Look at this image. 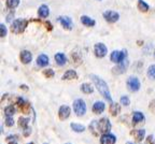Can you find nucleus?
Here are the masks:
<instances>
[{"mask_svg":"<svg viewBox=\"0 0 155 144\" xmlns=\"http://www.w3.org/2000/svg\"><path fill=\"white\" fill-rule=\"evenodd\" d=\"M148 77L152 80H155V65H151L148 69Z\"/></svg>","mask_w":155,"mask_h":144,"instance_id":"7c9ffc66","label":"nucleus"},{"mask_svg":"<svg viewBox=\"0 0 155 144\" xmlns=\"http://www.w3.org/2000/svg\"><path fill=\"white\" fill-rule=\"evenodd\" d=\"M55 61L57 63L58 66H65L67 63V57L65 54L63 53H57L55 55Z\"/></svg>","mask_w":155,"mask_h":144,"instance_id":"4be33fe9","label":"nucleus"},{"mask_svg":"<svg viewBox=\"0 0 155 144\" xmlns=\"http://www.w3.org/2000/svg\"><path fill=\"white\" fill-rule=\"evenodd\" d=\"M144 120V115L141 112H134L133 115V124L137 125L139 123H142Z\"/></svg>","mask_w":155,"mask_h":144,"instance_id":"5701e85b","label":"nucleus"},{"mask_svg":"<svg viewBox=\"0 0 155 144\" xmlns=\"http://www.w3.org/2000/svg\"><path fill=\"white\" fill-rule=\"evenodd\" d=\"M28 26V21L24 18H17L11 25V31L15 34H23L25 31L26 27Z\"/></svg>","mask_w":155,"mask_h":144,"instance_id":"f03ea898","label":"nucleus"},{"mask_svg":"<svg viewBox=\"0 0 155 144\" xmlns=\"http://www.w3.org/2000/svg\"><path fill=\"white\" fill-rule=\"evenodd\" d=\"M30 133H31V129H30L29 127L25 128V129H24V133H23V135H24V137H28Z\"/></svg>","mask_w":155,"mask_h":144,"instance_id":"58836bf2","label":"nucleus"},{"mask_svg":"<svg viewBox=\"0 0 155 144\" xmlns=\"http://www.w3.org/2000/svg\"><path fill=\"white\" fill-rule=\"evenodd\" d=\"M66 144H71V143H66Z\"/></svg>","mask_w":155,"mask_h":144,"instance_id":"a18cd8bd","label":"nucleus"},{"mask_svg":"<svg viewBox=\"0 0 155 144\" xmlns=\"http://www.w3.org/2000/svg\"><path fill=\"white\" fill-rule=\"evenodd\" d=\"M28 144H34V142H30V143H28Z\"/></svg>","mask_w":155,"mask_h":144,"instance_id":"37998d69","label":"nucleus"},{"mask_svg":"<svg viewBox=\"0 0 155 144\" xmlns=\"http://www.w3.org/2000/svg\"><path fill=\"white\" fill-rule=\"evenodd\" d=\"M5 124V126H8V127H12V126L14 125V120H13V118L11 117V116H7Z\"/></svg>","mask_w":155,"mask_h":144,"instance_id":"72a5a7b5","label":"nucleus"},{"mask_svg":"<svg viewBox=\"0 0 155 144\" xmlns=\"http://www.w3.org/2000/svg\"><path fill=\"white\" fill-rule=\"evenodd\" d=\"M138 9L140 10L141 12H148L150 7H149L148 3L145 2V1H143V0H138Z\"/></svg>","mask_w":155,"mask_h":144,"instance_id":"a878e982","label":"nucleus"},{"mask_svg":"<svg viewBox=\"0 0 155 144\" xmlns=\"http://www.w3.org/2000/svg\"><path fill=\"white\" fill-rule=\"evenodd\" d=\"M43 74H44V77H46L48 79H51V77H54L55 73H54V71L52 69H46L43 71Z\"/></svg>","mask_w":155,"mask_h":144,"instance_id":"473e14b6","label":"nucleus"},{"mask_svg":"<svg viewBox=\"0 0 155 144\" xmlns=\"http://www.w3.org/2000/svg\"><path fill=\"white\" fill-rule=\"evenodd\" d=\"M44 24H45L46 26H48V30H52V25H51V23H50V22H45Z\"/></svg>","mask_w":155,"mask_h":144,"instance_id":"ea45409f","label":"nucleus"},{"mask_svg":"<svg viewBox=\"0 0 155 144\" xmlns=\"http://www.w3.org/2000/svg\"><path fill=\"white\" fill-rule=\"evenodd\" d=\"M58 22L61 23V26L65 29H67V30H71L73 27L72 21H71L70 17H68V16H59L58 17Z\"/></svg>","mask_w":155,"mask_h":144,"instance_id":"f8f14e48","label":"nucleus"},{"mask_svg":"<svg viewBox=\"0 0 155 144\" xmlns=\"http://www.w3.org/2000/svg\"><path fill=\"white\" fill-rule=\"evenodd\" d=\"M38 15L39 17H41V18H46V17L50 15V9L46 5H42L39 7L38 9Z\"/></svg>","mask_w":155,"mask_h":144,"instance_id":"f3484780","label":"nucleus"},{"mask_svg":"<svg viewBox=\"0 0 155 144\" xmlns=\"http://www.w3.org/2000/svg\"><path fill=\"white\" fill-rule=\"evenodd\" d=\"M19 59H21V61H22L24 65H27V64H29L32 60V55L29 51L24 50L19 54Z\"/></svg>","mask_w":155,"mask_h":144,"instance_id":"4468645a","label":"nucleus"},{"mask_svg":"<svg viewBox=\"0 0 155 144\" xmlns=\"http://www.w3.org/2000/svg\"><path fill=\"white\" fill-rule=\"evenodd\" d=\"M97 129L100 133H107L109 132L111 129V123H110L109 118L102 117L101 119H99L97 122Z\"/></svg>","mask_w":155,"mask_h":144,"instance_id":"7ed1b4c3","label":"nucleus"},{"mask_svg":"<svg viewBox=\"0 0 155 144\" xmlns=\"http://www.w3.org/2000/svg\"><path fill=\"white\" fill-rule=\"evenodd\" d=\"M91 79L92 81L94 82V84L96 85V88L98 89V91L100 93L104 98H106V100L112 101V97H111V94H110V90H109V87L107 85V83L101 79L100 77L98 75H95V74H91Z\"/></svg>","mask_w":155,"mask_h":144,"instance_id":"f257e3e1","label":"nucleus"},{"mask_svg":"<svg viewBox=\"0 0 155 144\" xmlns=\"http://www.w3.org/2000/svg\"><path fill=\"white\" fill-rule=\"evenodd\" d=\"M127 88L130 91H137L140 88V81L136 77H129L127 80Z\"/></svg>","mask_w":155,"mask_h":144,"instance_id":"6e6552de","label":"nucleus"},{"mask_svg":"<svg viewBox=\"0 0 155 144\" xmlns=\"http://www.w3.org/2000/svg\"><path fill=\"white\" fill-rule=\"evenodd\" d=\"M21 88L23 89V90H28V86H26V85H22V86H21Z\"/></svg>","mask_w":155,"mask_h":144,"instance_id":"a19ab883","label":"nucleus"},{"mask_svg":"<svg viewBox=\"0 0 155 144\" xmlns=\"http://www.w3.org/2000/svg\"><path fill=\"white\" fill-rule=\"evenodd\" d=\"M44 144H48V143H44Z\"/></svg>","mask_w":155,"mask_h":144,"instance_id":"49530a36","label":"nucleus"},{"mask_svg":"<svg viewBox=\"0 0 155 144\" xmlns=\"http://www.w3.org/2000/svg\"><path fill=\"white\" fill-rule=\"evenodd\" d=\"M94 53L96 57L102 58L108 53V48H107V46L104 45V43H97V44H95V46H94Z\"/></svg>","mask_w":155,"mask_h":144,"instance_id":"0eeeda50","label":"nucleus"},{"mask_svg":"<svg viewBox=\"0 0 155 144\" xmlns=\"http://www.w3.org/2000/svg\"><path fill=\"white\" fill-rule=\"evenodd\" d=\"M71 129L74 132H84L85 131V127L81 124H77V123H72L71 124Z\"/></svg>","mask_w":155,"mask_h":144,"instance_id":"bb28decb","label":"nucleus"},{"mask_svg":"<svg viewBox=\"0 0 155 144\" xmlns=\"http://www.w3.org/2000/svg\"><path fill=\"white\" fill-rule=\"evenodd\" d=\"M126 55H127V54H126V51H113L111 53L110 58H111V60L113 63L120 64L125 60Z\"/></svg>","mask_w":155,"mask_h":144,"instance_id":"423d86ee","label":"nucleus"},{"mask_svg":"<svg viewBox=\"0 0 155 144\" xmlns=\"http://www.w3.org/2000/svg\"><path fill=\"white\" fill-rule=\"evenodd\" d=\"M80 88L84 94H92L93 91H94V87H93L92 84H90V83H83Z\"/></svg>","mask_w":155,"mask_h":144,"instance_id":"393cba45","label":"nucleus"},{"mask_svg":"<svg viewBox=\"0 0 155 144\" xmlns=\"http://www.w3.org/2000/svg\"><path fill=\"white\" fill-rule=\"evenodd\" d=\"M37 65L42 68L46 67L48 65V57L46 55H44V54H41V55L37 58Z\"/></svg>","mask_w":155,"mask_h":144,"instance_id":"aec40b11","label":"nucleus"},{"mask_svg":"<svg viewBox=\"0 0 155 144\" xmlns=\"http://www.w3.org/2000/svg\"><path fill=\"white\" fill-rule=\"evenodd\" d=\"M129 102H130V100H129V98L127 96H123L121 98V103L123 104V106H127L129 104Z\"/></svg>","mask_w":155,"mask_h":144,"instance_id":"c9c22d12","label":"nucleus"},{"mask_svg":"<svg viewBox=\"0 0 155 144\" xmlns=\"http://www.w3.org/2000/svg\"><path fill=\"white\" fill-rule=\"evenodd\" d=\"M126 144H133V143H129V142H127V143H126Z\"/></svg>","mask_w":155,"mask_h":144,"instance_id":"c03bdc74","label":"nucleus"},{"mask_svg":"<svg viewBox=\"0 0 155 144\" xmlns=\"http://www.w3.org/2000/svg\"><path fill=\"white\" fill-rule=\"evenodd\" d=\"M78 79V73L74 70H67L65 72V74L63 75L64 81H68V80H75Z\"/></svg>","mask_w":155,"mask_h":144,"instance_id":"412c9836","label":"nucleus"},{"mask_svg":"<svg viewBox=\"0 0 155 144\" xmlns=\"http://www.w3.org/2000/svg\"><path fill=\"white\" fill-rule=\"evenodd\" d=\"M71 58H72V61L75 66H79L82 64V56H81V53L78 50L72 51V53H71Z\"/></svg>","mask_w":155,"mask_h":144,"instance_id":"a211bd4d","label":"nucleus"},{"mask_svg":"<svg viewBox=\"0 0 155 144\" xmlns=\"http://www.w3.org/2000/svg\"><path fill=\"white\" fill-rule=\"evenodd\" d=\"M144 144H155V141H154V138L153 136H149L145 140V143Z\"/></svg>","mask_w":155,"mask_h":144,"instance_id":"4c0bfd02","label":"nucleus"},{"mask_svg":"<svg viewBox=\"0 0 155 144\" xmlns=\"http://www.w3.org/2000/svg\"><path fill=\"white\" fill-rule=\"evenodd\" d=\"M130 136L136 140V141H142L144 139V136H145V131L143 129H134L130 131Z\"/></svg>","mask_w":155,"mask_h":144,"instance_id":"2eb2a0df","label":"nucleus"},{"mask_svg":"<svg viewBox=\"0 0 155 144\" xmlns=\"http://www.w3.org/2000/svg\"><path fill=\"white\" fill-rule=\"evenodd\" d=\"M127 67H128V61H127V59H125L124 61L120 63L116 67H114L113 69H112V72H113L114 74H122V73L126 72Z\"/></svg>","mask_w":155,"mask_h":144,"instance_id":"9b49d317","label":"nucleus"},{"mask_svg":"<svg viewBox=\"0 0 155 144\" xmlns=\"http://www.w3.org/2000/svg\"><path fill=\"white\" fill-rule=\"evenodd\" d=\"M70 113H71V109L69 108V106H61V108H59V110H58V117H59V119L65 120L70 116Z\"/></svg>","mask_w":155,"mask_h":144,"instance_id":"9d476101","label":"nucleus"},{"mask_svg":"<svg viewBox=\"0 0 155 144\" xmlns=\"http://www.w3.org/2000/svg\"><path fill=\"white\" fill-rule=\"evenodd\" d=\"M28 118H25V117H19L18 118V126L21 128H23V129H25V128L28 127Z\"/></svg>","mask_w":155,"mask_h":144,"instance_id":"cd10ccee","label":"nucleus"},{"mask_svg":"<svg viewBox=\"0 0 155 144\" xmlns=\"http://www.w3.org/2000/svg\"><path fill=\"white\" fill-rule=\"evenodd\" d=\"M9 144H17V143H16V142H14V141H12V142H10Z\"/></svg>","mask_w":155,"mask_h":144,"instance_id":"79ce46f5","label":"nucleus"},{"mask_svg":"<svg viewBox=\"0 0 155 144\" xmlns=\"http://www.w3.org/2000/svg\"><path fill=\"white\" fill-rule=\"evenodd\" d=\"M19 5V0H7V7L9 9H15Z\"/></svg>","mask_w":155,"mask_h":144,"instance_id":"c85d7f7f","label":"nucleus"},{"mask_svg":"<svg viewBox=\"0 0 155 144\" xmlns=\"http://www.w3.org/2000/svg\"><path fill=\"white\" fill-rule=\"evenodd\" d=\"M81 23H82L84 26H87V27H93L96 25L95 19H93L92 17H90V16H86V15L81 16Z\"/></svg>","mask_w":155,"mask_h":144,"instance_id":"6ab92c4d","label":"nucleus"},{"mask_svg":"<svg viewBox=\"0 0 155 144\" xmlns=\"http://www.w3.org/2000/svg\"><path fill=\"white\" fill-rule=\"evenodd\" d=\"M14 103L17 104L18 110L22 113H24V114H27L28 111H29V109H30V104H29L27 101H25L23 98H21V97H15Z\"/></svg>","mask_w":155,"mask_h":144,"instance_id":"39448f33","label":"nucleus"},{"mask_svg":"<svg viewBox=\"0 0 155 144\" xmlns=\"http://www.w3.org/2000/svg\"><path fill=\"white\" fill-rule=\"evenodd\" d=\"M0 36H1V38L7 36V27L3 24L0 25Z\"/></svg>","mask_w":155,"mask_h":144,"instance_id":"f704fd0d","label":"nucleus"},{"mask_svg":"<svg viewBox=\"0 0 155 144\" xmlns=\"http://www.w3.org/2000/svg\"><path fill=\"white\" fill-rule=\"evenodd\" d=\"M120 112H121V106L119 103H116V102H113L110 106V113H111V115L116 116Z\"/></svg>","mask_w":155,"mask_h":144,"instance_id":"b1692460","label":"nucleus"},{"mask_svg":"<svg viewBox=\"0 0 155 144\" xmlns=\"http://www.w3.org/2000/svg\"><path fill=\"white\" fill-rule=\"evenodd\" d=\"M73 110L78 116H83L86 113V104L82 99H77L73 102Z\"/></svg>","mask_w":155,"mask_h":144,"instance_id":"20e7f679","label":"nucleus"},{"mask_svg":"<svg viewBox=\"0 0 155 144\" xmlns=\"http://www.w3.org/2000/svg\"><path fill=\"white\" fill-rule=\"evenodd\" d=\"M15 113V108L13 106H8L5 108V114L7 116H12Z\"/></svg>","mask_w":155,"mask_h":144,"instance_id":"c756f323","label":"nucleus"},{"mask_svg":"<svg viewBox=\"0 0 155 144\" xmlns=\"http://www.w3.org/2000/svg\"><path fill=\"white\" fill-rule=\"evenodd\" d=\"M115 136L111 135V133H104V136L100 138V144H115Z\"/></svg>","mask_w":155,"mask_h":144,"instance_id":"ddd939ff","label":"nucleus"},{"mask_svg":"<svg viewBox=\"0 0 155 144\" xmlns=\"http://www.w3.org/2000/svg\"><path fill=\"white\" fill-rule=\"evenodd\" d=\"M149 110H150L151 112L154 113V114H155V99H153V100L150 102V106H149Z\"/></svg>","mask_w":155,"mask_h":144,"instance_id":"e433bc0d","label":"nucleus"},{"mask_svg":"<svg viewBox=\"0 0 155 144\" xmlns=\"http://www.w3.org/2000/svg\"><path fill=\"white\" fill-rule=\"evenodd\" d=\"M96 128H97V122H96V120H94V122H92V124L90 125V129H91V131L93 132V135L96 136V137H97L99 132L96 131ZM97 130H98V129H97Z\"/></svg>","mask_w":155,"mask_h":144,"instance_id":"2f4dec72","label":"nucleus"},{"mask_svg":"<svg viewBox=\"0 0 155 144\" xmlns=\"http://www.w3.org/2000/svg\"><path fill=\"white\" fill-rule=\"evenodd\" d=\"M102 16L104 17V19H106L107 22L109 23H115L117 22L120 19V14L117 12H115V11H106V12H104V14H102Z\"/></svg>","mask_w":155,"mask_h":144,"instance_id":"1a4fd4ad","label":"nucleus"},{"mask_svg":"<svg viewBox=\"0 0 155 144\" xmlns=\"http://www.w3.org/2000/svg\"><path fill=\"white\" fill-rule=\"evenodd\" d=\"M104 109H106V104H104V102H101V101H97V102H95V103L93 104L92 110L95 114H101L104 111Z\"/></svg>","mask_w":155,"mask_h":144,"instance_id":"dca6fc26","label":"nucleus"}]
</instances>
